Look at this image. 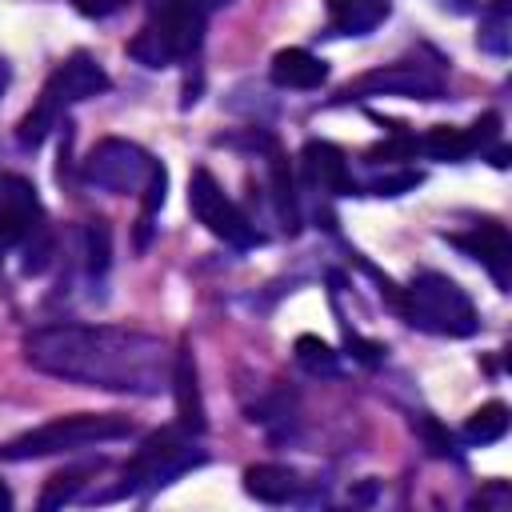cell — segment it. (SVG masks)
Returning a JSON list of instances; mask_svg holds the SVG:
<instances>
[{
  "instance_id": "1",
  "label": "cell",
  "mask_w": 512,
  "mask_h": 512,
  "mask_svg": "<svg viewBox=\"0 0 512 512\" xmlns=\"http://www.w3.org/2000/svg\"><path fill=\"white\" fill-rule=\"evenodd\" d=\"M24 360L56 380L160 396L172 384V352L160 336L116 324H48L24 340Z\"/></svg>"
},
{
  "instance_id": "2",
  "label": "cell",
  "mask_w": 512,
  "mask_h": 512,
  "mask_svg": "<svg viewBox=\"0 0 512 512\" xmlns=\"http://www.w3.org/2000/svg\"><path fill=\"white\" fill-rule=\"evenodd\" d=\"M132 436V420L116 412H76V416H56L40 428H28L24 436L0 444V460H40L56 452H80L92 444H112Z\"/></svg>"
},
{
  "instance_id": "3",
  "label": "cell",
  "mask_w": 512,
  "mask_h": 512,
  "mask_svg": "<svg viewBox=\"0 0 512 512\" xmlns=\"http://www.w3.org/2000/svg\"><path fill=\"white\" fill-rule=\"evenodd\" d=\"M396 312L432 336H472L480 328V316L468 300V292L440 276V272H420L400 296H396Z\"/></svg>"
},
{
  "instance_id": "4",
  "label": "cell",
  "mask_w": 512,
  "mask_h": 512,
  "mask_svg": "<svg viewBox=\"0 0 512 512\" xmlns=\"http://www.w3.org/2000/svg\"><path fill=\"white\" fill-rule=\"evenodd\" d=\"M108 88H112V80H108V72H104L92 56H84V52L68 56V60L48 76V84H44L36 108L24 112V120H20V128H16L20 148L44 144V136L56 128V120H60V112H64L68 104H80V100L100 96V92H108Z\"/></svg>"
},
{
  "instance_id": "5",
  "label": "cell",
  "mask_w": 512,
  "mask_h": 512,
  "mask_svg": "<svg viewBox=\"0 0 512 512\" xmlns=\"http://www.w3.org/2000/svg\"><path fill=\"white\" fill-rule=\"evenodd\" d=\"M200 464H204V452L192 448L188 428H160L124 464V480L112 496H148V492L172 484L176 476H184L188 468H200Z\"/></svg>"
},
{
  "instance_id": "6",
  "label": "cell",
  "mask_w": 512,
  "mask_h": 512,
  "mask_svg": "<svg viewBox=\"0 0 512 512\" xmlns=\"http://www.w3.org/2000/svg\"><path fill=\"white\" fill-rule=\"evenodd\" d=\"M160 168L156 156H148L140 144L132 140H120V136H108L100 140L88 160H84V180L100 192H112V196H140L152 180V172Z\"/></svg>"
},
{
  "instance_id": "7",
  "label": "cell",
  "mask_w": 512,
  "mask_h": 512,
  "mask_svg": "<svg viewBox=\"0 0 512 512\" xmlns=\"http://www.w3.org/2000/svg\"><path fill=\"white\" fill-rule=\"evenodd\" d=\"M188 208H192V216H196L216 240H224V244H232V248H252V244H260V232L252 228V220L236 208V200L224 196V188L216 184V176H212L208 168H196V172H192V180H188Z\"/></svg>"
},
{
  "instance_id": "8",
  "label": "cell",
  "mask_w": 512,
  "mask_h": 512,
  "mask_svg": "<svg viewBox=\"0 0 512 512\" xmlns=\"http://www.w3.org/2000/svg\"><path fill=\"white\" fill-rule=\"evenodd\" d=\"M344 96H408V100H440L444 80L440 68L420 64V60H396L376 72H364Z\"/></svg>"
},
{
  "instance_id": "9",
  "label": "cell",
  "mask_w": 512,
  "mask_h": 512,
  "mask_svg": "<svg viewBox=\"0 0 512 512\" xmlns=\"http://www.w3.org/2000/svg\"><path fill=\"white\" fill-rule=\"evenodd\" d=\"M204 24H208V16L192 0H164L144 28L156 36V44L164 48L168 64H176V60H188L200 48Z\"/></svg>"
},
{
  "instance_id": "10",
  "label": "cell",
  "mask_w": 512,
  "mask_h": 512,
  "mask_svg": "<svg viewBox=\"0 0 512 512\" xmlns=\"http://www.w3.org/2000/svg\"><path fill=\"white\" fill-rule=\"evenodd\" d=\"M40 224H44V208H40L32 180H24L16 172L0 176V260L16 244H24Z\"/></svg>"
},
{
  "instance_id": "11",
  "label": "cell",
  "mask_w": 512,
  "mask_h": 512,
  "mask_svg": "<svg viewBox=\"0 0 512 512\" xmlns=\"http://www.w3.org/2000/svg\"><path fill=\"white\" fill-rule=\"evenodd\" d=\"M448 244H456L460 252H468L472 260H480L488 268V276L496 280L500 292L512 288V236H508L504 224L480 220V224H472V232H452Z\"/></svg>"
},
{
  "instance_id": "12",
  "label": "cell",
  "mask_w": 512,
  "mask_h": 512,
  "mask_svg": "<svg viewBox=\"0 0 512 512\" xmlns=\"http://www.w3.org/2000/svg\"><path fill=\"white\" fill-rule=\"evenodd\" d=\"M300 168H304V180L316 192H324V196H352V192H360L352 172H348L344 152L336 144H328V140H308L304 152H300Z\"/></svg>"
},
{
  "instance_id": "13",
  "label": "cell",
  "mask_w": 512,
  "mask_h": 512,
  "mask_svg": "<svg viewBox=\"0 0 512 512\" xmlns=\"http://www.w3.org/2000/svg\"><path fill=\"white\" fill-rule=\"evenodd\" d=\"M172 396H176V416L180 428H188L192 436L204 432V400H200V380H196V356L184 344L180 352H172Z\"/></svg>"
},
{
  "instance_id": "14",
  "label": "cell",
  "mask_w": 512,
  "mask_h": 512,
  "mask_svg": "<svg viewBox=\"0 0 512 512\" xmlns=\"http://www.w3.org/2000/svg\"><path fill=\"white\" fill-rule=\"evenodd\" d=\"M272 84L276 88H292V92H312L328 80V64L320 56H312L308 48H280L272 56V68H268Z\"/></svg>"
},
{
  "instance_id": "15",
  "label": "cell",
  "mask_w": 512,
  "mask_h": 512,
  "mask_svg": "<svg viewBox=\"0 0 512 512\" xmlns=\"http://www.w3.org/2000/svg\"><path fill=\"white\" fill-rule=\"evenodd\" d=\"M244 492L260 504H288L300 496V476L284 464H252L244 472Z\"/></svg>"
},
{
  "instance_id": "16",
  "label": "cell",
  "mask_w": 512,
  "mask_h": 512,
  "mask_svg": "<svg viewBox=\"0 0 512 512\" xmlns=\"http://www.w3.org/2000/svg\"><path fill=\"white\" fill-rule=\"evenodd\" d=\"M392 0H328L332 36H364L388 16Z\"/></svg>"
},
{
  "instance_id": "17",
  "label": "cell",
  "mask_w": 512,
  "mask_h": 512,
  "mask_svg": "<svg viewBox=\"0 0 512 512\" xmlns=\"http://www.w3.org/2000/svg\"><path fill=\"white\" fill-rule=\"evenodd\" d=\"M504 432H508V408L500 404V400H492V404H484V408H476L472 416H468V424H464V444H472V448H484V444H496V440H504Z\"/></svg>"
},
{
  "instance_id": "18",
  "label": "cell",
  "mask_w": 512,
  "mask_h": 512,
  "mask_svg": "<svg viewBox=\"0 0 512 512\" xmlns=\"http://www.w3.org/2000/svg\"><path fill=\"white\" fill-rule=\"evenodd\" d=\"M512 0H492L484 20H480V48L492 52V56H508L512 48V12H508Z\"/></svg>"
},
{
  "instance_id": "19",
  "label": "cell",
  "mask_w": 512,
  "mask_h": 512,
  "mask_svg": "<svg viewBox=\"0 0 512 512\" xmlns=\"http://www.w3.org/2000/svg\"><path fill=\"white\" fill-rule=\"evenodd\" d=\"M272 204H276V216L284 220V228L296 232L300 228V200H296L292 168L284 164V156H272Z\"/></svg>"
},
{
  "instance_id": "20",
  "label": "cell",
  "mask_w": 512,
  "mask_h": 512,
  "mask_svg": "<svg viewBox=\"0 0 512 512\" xmlns=\"http://www.w3.org/2000/svg\"><path fill=\"white\" fill-rule=\"evenodd\" d=\"M420 148H424L432 160H444V164H456V160L472 156V140H468V128H452V124H440V128H432V132L420 140Z\"/></svg>"
},
{
  "instance_id": "21",
  "label": "cell",
  "mask_w": 512,
  "mask_h": 512,
  "mask_svg": "<svg viewBox=\"0 0 512 512\" xmlns=\"http://www.w3.org/2000/svg\"><path fill=\"white\" fill-rule=\"evenodd\" d=\"M108 260H112V232L104 220H88L84 224V268L88 276H104L108 272Z\"/></svg>"
},
{
  "instance_id": "22",
  "label": "cell",
  "mask_w": 512,
  "mask_h": 512,
  "mask_svg": "<svg viewBox=\"0 0 512 512\" xmlns=\"http://www.w3.org/2000/svg\"><path fill=\"white\" fill-rule=\"evenodd\" d=\"M296 364L304 372H312V376H336V368H340L336 352L320 336H300L296 340Z\"/></svg>"
},
{
  "instance_id": "23",
  "label": "cell",
  "mask_w": 512,
  "mask_h": 512,
  "mask_svg": "<svg viewBox=\"0 0 512 512\" xmlns=\"http://www.w3.org/2000/svg\"><path fill=\"white\" fill-rule=\"evenodd\" d=\"M84 476H92V468H68V472H56L44 492H40V508H60V504H72L80 484H88Z\"/></svg>"
},
{
  "instance_id": "24",
  "label": "cell",
  "mask_w": 512,
  "mask_h": 512,
  "mask_svg": "<svg viewBox=\"0 0 512 512\" xmlns=\"http://www.w3.org/2000/svg\"><path fill=\"white\" fill-rule=\"evenodd\" d=\"M416 152H420V140H416L412 132L396 128L388 140H380V144L368 152V164H404V160H412Z\"/></svg>"
},
{
  "instance_id": "25",
  "label": "cell",
  "mask_w": 512,
  "mask_h": 512,
  "mask_svg": "<svg viewBox=\"0 0 512 512\" xmlns=\"http://www.w3.org/2000/svg\"><path fill=\"white\" fill-rule=\"evenodd\" d=\"M20 248H24V272L28 276H40L52 264V232H48V224H40Z\"/></svg>"
},
{
  "instance_id": "26",
  "label": "cell",
  "mask_w": 512,
  "mask_h": 512,
  "mask_svg": "<svg viewBox=\"0 0 512 512\" xmlns=\"http://www.w3.org/2000/svg\"><path fill=\"white\" fill-rule=\"evenodd\" d=\"M416 184H420V172L404 168V172H392V176L372 180L368 192H372V196H400V192H408V188H416Z\"/></svg>"
},
{
  "instance_id": "27",
  "label": "cell",
  "mask_w": 512,
  "mask_h": 512,
  "mask_svg": "<svg viewBox=\"0 0 512 512\" xmlns=\"http://www.w3.org/2000/svg\"><path fill=\"white\" fill-rule=\"evenodd\" d=\"M84 16H108V12H116L124 0H72Z\"/></svg>"
},
{
  "instance_id": "28",
  "label": "cell",
  "mask_w": 512,
  "mask_h": 512,
  "mask_svg": "<svg viewBox=\"0 0 512 512\" xmlns=\"http://www.w3.org/2000/svg\"><path fill=\"white\" fill-rule=\"evenodd\" d=\"M192 4H196V8L204 12V16H212V12H220V8H228L232 0H192Z\"/></svg>"
},
{
  "instance_id": "29",
  "label": "cell",
  "mask_w": 512,
  "mask_h": 512,
  "mask_svg": "<svg viewBox=\"0 0 512 512\" xmlns=\"http://www.w3.org/2000/svg\"><path fill=\"white\" fill-rule=\"evenodd\" d=\"M8 80H12V68H8V60L0 56V96L8 92Z\"/></svg>"
},
{
  "instance_id": "30",
  "label": "cell",
  "mask_w": 512,
  "mask_h": 512,
  "mask_svg": "<svg viewBox=\"0 0 512 512\" xmlns=\"http://www.w3.org/2000/svg\"><path fill=\"white\" fill-rule=\"evenodd\" d=\"M8 508H12V492L0 484V512H8Z\"/></svg>"
}]
</instances>
